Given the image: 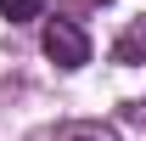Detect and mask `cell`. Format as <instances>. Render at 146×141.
<instances>
[{"label":"cell","mask_w":146,"mask_h":141,"mask_svg":"<svg viewBox=\"0 0 146 141\" xmlns=\"http://www.w3.org/2000/svg\"><path fill=\"white\" fill-rule=\"evenodd\" d=\"M45 56H51L62 73H79L84 62H90V34L79 28L73 17H45Z\"/></svg>","instance_id":"6da1fadb"},{"label":"cell","mask_w":146,"mask_h":141,"mask_svg":"<svg viewBox=\"0 0 146 141\" xmlns=\"http://www.w3.org/2000/svg\"><path fill=\"white\" fill-rule=\"evenodd\" d=\"M124 119H129V124H135V130L146 136V96H135V102H124Z\"/></svg>","instance_id":"5b68a950"},{"label":"cell","mask_w":146,"mask_h":141,"mask_svg":"<svg viewBox=\"0 0 146 141\" xmlns=\"http://www.w3.org/2000/svg\"><path fill=\"white\" fill-rule=\"evenodd\" d=\"M28 141H118V130L101 119H68V124H45V130H34Z\"/></svg>","instance_id":"7a4b0ae2"},{"label":"cell","mask_w":146,"mask_h":141,"mask_svg":"<svg viewBox=\"0 0 146 141\" xmlns=\"http://www.w3.org/2000/svg\"><path fill=\"white\" fill-rule=\"evenodd\" d=\"M51 11V0H0V17L11 23V28H23V23H39Z\"/></svg>","instance_id":"277c9868"},{"label":"cell","mask_w":146,"mask_h":141,"mask_svg":"<svg viewBox=\"0 0 146 141\" xmlns=\"http://www.w3.org/2000/svg\"><path fill=\"white\" fill-rule=\"evenodd\" d=\"M112 62H118V68H141V62H146V11L129 17L124 28H118V40H112Z\"/></svg>","instance_id":"3957f363"}]
</instances>
